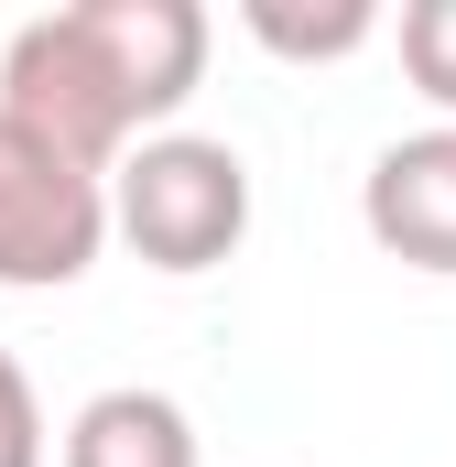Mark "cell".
<instances>
[{
	"label": "cell",
	"mask_w": 456,
	"mask_h": 467,
	"mask_svg": "<svg viewBox=\"0 0 456 467\" xmlns=\"http://www.w3.org/2000/svg\"><path fill=\"white\" fill-rule=\"evenodd\" d=\"M207 44H218V22L196 0H66V11H33L0 44V119H22L66 163L109 174L130 141L174 130V109L207 77Z\"/></svg>",
	"instance_id": "obj_1"
},
{
	"label": "cell",
	"mask_w": 456,
	"mask_h": 467,
	"mask_svg": "<svg viewBox=\"0 0 456 467\" xmlns=\"http://www.w3.org/2000/svg\"><path fill=\"white\" fill-rule=\"evenodd\" d=\"M109 239H130V261L152 272H218L228 250L250 239V163L239 141L207 130H152L109 163Z\"/></svg>",
	"instance_id": "obj_2"
},
{
	"label": "cell",
	"mask_w": 456,
	"mask_h": 467,
	"mask_svg": "<svg viewBox=\"0 0 456 467\" xmlns=\"http://www.w3.org/2000/svg\"><path fill=\"white\" fill-rule=\"evenodd\" d=\"M109 250V174L0 119V294H66Z\"/></svg>",
	"instance_id": "obj_3"
},
{
	"label": "cell",
	"mask_w": 456,
	"mask_h": 467,
	"mask_svg": "<svg viewBox=\"0 0 456 467\" xmlns=\"http://www.w3.org/2000/svg\"><path fill=\"white\" fill-rule=\"evenodd\" d=\"M358 229L380 239L402 272L456 283V130L446 119H424V130H402V141L369 152V174H358Z\"/></svg>",
	"instance_id": "obj_4"
},
{
	"label": "cell",
	"mask_w": 456,
	"mask_h": 467,
	"mask_svg": "<svg viewBox=\"0 0 456 467\" xmlns=\"http://www.w3.org/2000/svg\"><path fill=\"white\" fill-rule=\"evenodd\" d=\"M55 467H196V413L152 380H119L88 391L55 435Z\"/></svg>",
	"instance_id": "obj_5"
},
{
	"label": "cell",
	"mask_w": 456,
	"mask_h": 467,
	"mask_svg": "<svg viewBox=\"0 0 456 467\" xmlns=\"http://www.w3.org/2000/svg\"><path fill=\"white\" fill-rule=\"evenodd\" d=\"M239 33H250L261 55H283V66H337V55H358V44L380 33V11H369V0H326V11H294V0H239Z\"/></svg>",
	"instance_id": "obj_6"
},
{
	"label": "cell",
	"mask_w": 456,
	"mask_h": 467,
	"mask_svg": "<svg viewBox=\"0 0 456 467\" xmlns=\"http://www.w3.org/2000/svg\"><path fill=\"white\" fill-rule=\"evenodd\" d=\"M402 77H413V99L456 130V0H413V11H402Z\"/></svg>",
	"instance_id": "obj_7"
},
{
	"label": "cell",
	"mask_w": 456,
	"mask_h": 467,
	"mask_svg": "<svg viewBox=\"0 0 456 467\" xmlns=\"http://www.w3.org/2000/svg\"><path fill=\"white\" fill-rule=\"evenodd\" d=\"M0 467H44V391L11 348H0Z\"/></svg>",
	"instance_id": "obj_8"
}]
</instances>
